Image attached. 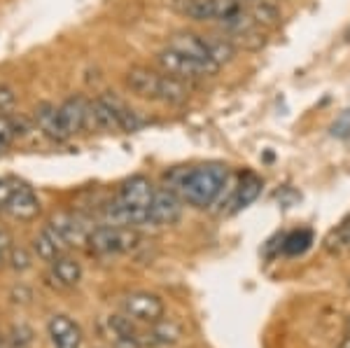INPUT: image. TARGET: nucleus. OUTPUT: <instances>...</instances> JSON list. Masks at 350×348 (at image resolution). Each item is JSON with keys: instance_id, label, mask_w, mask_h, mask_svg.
Masks as SVG:
<instances>
[{"instance_id": "obj_1", "label": "nucleus", "mask_w": 350, "mask_h": 348, "mask_svg": "<svg viewBox=\"0 0 350 348\" xmlns=\"http://www.w3.org/2000/svg\"><path fill=\"white\" fill-rule=\"evenodd\" d=\"M166 189H171L194 209H208L222 196L229 180V168L224 164H201L189 168H171L163 176Z\"/></svg>"}, {"instance_id": "obj_2", "label": "nucleus", "mask_w": 350, "mask_h": 348, "mask_svg": "<svg viewBox=\"0 0 350 348\" xmlns=\"http://www.w3.org/2000/svg\"><path fill=\"white\" fill-rule=\"evenodd\" d=\"M157 66L161 68V72L171 77H178L183 82H196V80H208V77H215L219 72V66L213 64V61H199L191 59V56H185L175 49L166 47L161 52H157Z\"/></svg>"}, {"instance_id": "obj_3", "label": "nucleus", "mask_w": 350, "mask_h": 348, "mask_svg": "<svg viewBox=\"0 0 350 348\" xmlns=\"http://www.w3.org/2000/svg\"><path fill=\"white\" fill-rule=\"evenodd\" d=\"M140 234L131 227H115V224H100L94 227L92 234L87 239V245L92 252L100 257H112V255H124L138 248Z\"/></svg>"}, {"instance_id": "obj_4", "label": "nucleus", "mask_w": 350, "mask_h": 348, "mask_svg": "<svg viewBox=\"0 0 350 348\" xmlns=\"http://www.w3.org/2000/svg\"><path fill=\"white\" fill-rule=\"evenodd\" d=\"M98 332L112 348H143L135 323L124 313H112V316L100 318Z\"/></svg>"}, {"instance_id": "obj_5", "label": "nucleus", "mask_w": 350, "mask_h": 348, "mask_svg": "<svg viewBox=\"0 0 350 348\" xmlns=\"http://www.w3.org/2000/svg\"><path fill=\"white\" fill-rule=\"evenodd\" d=\"M122 313L129 316L133 323H154L163 318V299L154 293H131L120 299Z\"/></svg>"}, {"instance_id": "obj_6", "label": "nucleus", "mask_w": 350, "mask_h": 348, "mask_svg": "<svg viewBox=\"0 0 350 348\" xmlns=\"http://www.w3.org/2000/svg\"><path fill=\"white\" fill-rule=\"evenodd\" d=\"M120 96L112 92H105L100 96L89 101V120L87 129H98V131L120 133V117H117V105H120Z\"/></svg>"}, {"instance_id": "obj_7", "label": "nucleus", "mask_w": 350, "mask_h": 348, "mask_svg": "<svg viewBox=\"0 0 350 348\" xmlns=\"http://www.w3.org/2000/svg\"><path fill=\"white\" fill-rule=\"evenodd\" d=\"M161 70H152L148 66H131L124 72V87L138 98L145 101H159L161 89Z\"/></svg>"}, {"instance_id": "obj_8", "label": "nucleus", "mask_w": 350, "mask_h": 348, "mask_svg": "<svg viewBox=\"0 0 350 348\" xmlns=\"http://www.w3.org/2000/svg\"><path fill=\"white\" fill-rule=\"evenodd\" d=\"M47 336L52 341V348H82L84 344L80 325L64 313H56L47 321Z\"/></svg>"}, {"instance_id": "obj_9", "label": "nucleus", "mask_w": 350, "mask_h": 348, "mask_svg": "<svg viewBox=\"0 0 350 348\" xmlns=\"http://www.w3.org/2000/svg\"><path fill=\"white\" fill-rule=\"evenodd\" d=\"M183 204L178 194L171 192V189H157L154 199L150 204V215L154 227H163V224H175L183 217Z\"/></svg>"}, {"instance_id": "obj_10", "label": "nucleus", "mask_w": 350, "mask_h": 348, "mask_svg": "<svg viewBox=\"0 0 350 348\" xmlns=\"http://www.w3.org/2000/svg\"><path fill=\"white\" fill-rule=\"evenodd\" d=\"M59 120L68 138L82 133L87 129V120H89V101L84 96H68L59 105Z\"/></svg>"}, {"instance_id": "obj_11", "label": "nucleus", "mask_w": 350, "mask_h": 348, "mask_svg": "<svg viewBox=\"0 0 350 348\" xmlns=\"http://www.w3.org/2000/svg\"><path fill=\"white\" fill-rule=\"evenodd\" d=\"M49 222L59 229V234L66 239L68 245L87 243L89 234H92V229H94L92 220L80 215V213H59V215H54Z\"/></svg>"}, {"instance_id": "obj_12", "label": "nucleus", "mask_w": 350, "mask_h": 348, "mask_svg": "<svg viewBox=\"0 0 350 348\" xmlns=\"http://www.w3.org/2000/svg\"><path fill=\"white\" fill-rule=\"evenodd\" d=\"M154 185L150 183V178L145 176H133L129 180L122 183L120 192L115 199L124 206H131V209H148L154 199Z\"/></svg>"}, {"instance_id": "obj_13", "label": "nucleus", "mask_w": 350, "mask_h": 348, "mask_svg": "<svg viewBox=\"0 0 350 348\" xmlns=\"http://www.w3.org/2000/svg\"><path fill=\"white\" fill-rule=\"evenodd\" d=\"M183 336V325L171 321V318H159V321L150 323V330L140 334V341H143V348H168L178 344Z\"/></svg>"}, {"instance_id": "obj_14", "label": "nucleus", "mask_w": 350, "mask_h": 348, "mask_svg": "<svg viewBox=\"0 0 350 348\" xmlns=\"http://www.w3.org/2000/svg\"><path fill=\"white\" fill-rule=\"evenodd\" d=\"M5 211H8L14 220L28 222V220H33V217H38V213H40V199H38V194L33 192L28 185H19L16 192L12 194V199L5 204Z\"/></svg>"}, {"instance_id": "obj_15", "label": "nucleus", "mask_w": 350, "mask_h": 348, "mask_svg": "<svg viewBox=\"0 0 350 348\" xmlns=\"http://www.w3.org/2000/svg\"><path fill=\"white\" fill-rule=\"evenodd\" d=\"M168 47L175 49V52L191 56V59L199 61H211V54H208V44H206V36H199V33H189V31H178L168 38Z\"/></svg>"}, {"instance_id": "obj_16", "label": "nucleus", "mask_w": 350, "mask_h": 348, "mask_svg": "<svg viewBox=\"0 0 350 348\" xmlns=\"http://www.w3.org/2000/svg\"><path fill=\"white\" fill-rule=\"evenodd\" d=\"M262 189H264L262 178L255 176V173H245V176L241 178L239 187L231 189V196H229L231 213H239L243 209H247L252 201H257V196L262 194Z\"/></svg>"}, {"instance_id": "obj_17", "label": "nucleus", "mask_w": 350, "mask_h": 348, "mask_svg": "<svg viewBox=\"0 0 350 348\" xmlns=\"http://www.w3.org/2000/svg\"><path fill=\"white\" fill-rule=\"evenodd\" d=\"M36 126L47 136L49 140H56V143H64L68 140L64 126H61L59 120V105L52 103H40L36 108Z\"/></svg>"}, {"instance_id": "obj_18", "label": "nucleus", "mask_w": 350, "mask_h": 348, "mask_svg": "<svg viewBox=\"0 0 350 348\" xmlns=\"http://www.w3.org/2000/svg\"><path fill=\"white\" fill-rule=\"evenodd\" d=\"M168 5L191 21H215V0H168Z\"/></svg>"}, {"instance_id": "obj_19", "label": "nucleus", "mask_w": 350, "mask_h": 348, "mask_svg": "<svg viewBox=\"0 0 350 348\" xmlns=\"http://www.w3.org/2000/svg\"><path fill=\"white\" fill-rule=\"evenodd\" d=\"M52 278L61 288H75L82 280V265L70 255H59L52 262Z\"/></svg>"}, {"instance_id": "obj_20", "label": "nucleus", "mask_w": 350, "mask_h": 348, "mask_svg": "<svg viewBox=\"0 0 350 348\" xmlns=\"http://www.w3.org/2000/svg\"><path fill=\"white\" fill-rule=\"evenodd\" d=\"M224 38H229L231 42L236 44V49H243V52H259V49H264L267 47V42H269V38H267V33L262 31L259 26H247V28H243V31L239 33H234V36H224Z\"/></svg>"}, {"instance_id": "obj_21", "label": "nucleus", "mask_w": 350, "mask_h": 348, "mask_svg": "<svg viewBox=\"0 0 350 348\" xmlns=\"http://www.w3.org/2000/svg\"><path fill=\"white\" fill-rule=\"evenodd\" d=\"M206 44H208L211 61H213V64H217L219 68L231 64V61H236V56H239L236 44L231 42L229 38H224V36H206Z\"/></svg>"}, {"instance_id": "obj_22", "label": "nucleus", "mask_w": 350, "mask_h": 348, "mask_svg": "<svg viewBox=\"0 0 350 348\" xmlns=\"http://www.w3.org/2000/svg\"><path fill=\"white\" fill-rule=\"evenodd\" d=\"M159 101L168 105H183L189 101V87L187 82L178 80V77H171L163 72L161 77V89H159Z\"/></svg>"}, {"instance_id": "obj_23", "label": "nucleus", "mask_w": 350, "mask_h": 348, "mask_svg": "<svg viewBox=\"0 0 350 348\" xmlns=\"http://www.w3.org/2000/svg\"><path fill=\"white\" fill-rule=\"evenodd\" d=\"M247 14H250L252 24L259 28H271L280 21V10L269 0H255L252 5H247Z\"/></svg>"}, {"instance_id": "obj_24", "label": "nucleus", "mask_w": 350, "mask_h": 348, "mask_svg": "<svg viewBox=\"0 0 350 348\" xmlns=\"http://www.w3.org/2000/svg\"><path fill=\"white\" fill-rule=\"evenodd\" d=\"M5 344H8V348H33L36 346V332H33L31 325L14 323L8 336H5Z\"/></svg>"}, {"instance_id": "obj_25", "label": "nucleus", "mask_w": 350, "mask_h": 348, "mask_svg": "<svg viewBox=\"0 0 350 348\" xmlns=\"http://www.w3.org/2000/svg\"><path fill=\"white\" fill-rule=\"evenodd\" d=\"M33 252L38 255V260L49 262V265H52V262H54L59 255H66V252L61 250L59 245H56L54 241L42 232V229L36 234V237H33Z\"/></svg>"}, {"instance_id": "obj_26", "label": "nucleus", "mask_w": 350, "mask_h": 348, "mask_svg": "<svg viewBox=\"0 0 350 348\" xmlns=\"http://www.w3.org/2000/svg\"><path fill=\"white\" fill-rule=\"evenodd\" d=\"M310 243H313L310 232H306V229H299V232H292L290 237H285L283 252H285V255H301V252L308 250Z\"/></svg>"}, {"instance_id": "obj_27", "label": "nucleus", "mask_w": 350, "mask_h": 348, "mask_svg": "<svg viewBox=\"0 0 350 348\" xmlns=\"http://www.w3.org/2000/svg\"><path fill=\"white\" fill-rule=\"evenodd\" d=\"M8 265H10V269H12V271H16V273L28 271V269L33 267V255H31V250L24 248V245H14V248L10 250Z\"/></svg>"}, {"instance_id": "obj_28", "label": "nucleus", "mask_w": 350, "mask_h": 348, "mask_svg": "<svg viewBox=\"0 0 350 348\" xmlns=\"http://www.w3.org/2000/svg\"><path fill=\"white\" fill-rule=\"evenodd\" d=\"M16 108V92L10 84H0V115H12Z\"/></svg>"}, {"instance_id": "obj_29", "label": "nucleus", "mask_w": 350, "mask_h": 348, "mask_svg": "<svg viewBox=\"0 0 350 348\" xmlns=\"http://www.w3.org/2000/svg\"><path fill=\"white\" fill-rule=\"evenodd\" d=\"M332 136L336 138H348L350 136V110H343L336 117V122L332 124Z\"/></svg>"}, {"instance_id": "obj_30", "label": "nucleus", "mask_w": 350, "mask_h": 348, "mask_svg": "<svg viewBox=\"0 0 350 348\" xmlns=\"http://www.w3.org/2000/svg\"><path fill=\"white\" fill-rule=\"evenodd\" d=\"M10 299H12V304H16V306H26V304H31L33 293H31V288H26L24 283H19L10 290Z\"/></svg>"}, {"instance_id": "obj_31", "label": "nucleus", "mask_w": 350, "mask_h": 348, "mask_svg": "<svg viewBox=\"0 0 350 348\" xmlns=\"http://www.w3.org/2000/svg\"><path fill=\"white\" fill-rule=\"evenodd\" d=\"M19 185L21 183L10 180V178H3V180H0V209H5V204L12 199V194L16 192V187H19Z\"/></svg>"}, {"instance_id": "obj_32", "label": "nucleus", "mask_w": 350, "mask_h": 348, "mask_svg": "<svg viewBox=\"0 0 350 348\" xmlns=\"http://www.w3.org/2000/svg\"><path fill=\"white\" fill-rule=\"evenodd\" d=\"M42 232H44V234H47V237H49V239H52V241H54V243H56V245H59V248H61V250H64V252H66L68 248H70V245H68V243H66V239H64V237H61V234H59V229H56V227H54V224H52V222H47V224H44V227H42Z\"/></svg>"}, {"instance_id": "obj_33", "label": "nucleus", "mask_w": 350, "mask_h": 348, "mask_svg": "<svg viewBox=\"0 0 350 348\" xmlns=\"http://www.w3.org/2000/svg\"><path fill=\"white\" fill-rule=\"evenodd\" d=\"M336 348H350V332H346V336H343V339L338 341Z\"/></svg>"}, {"instance_id": "obj_34", "label": "nucleus", "mask_w": 350, "mask_h": 348, "mask_svg": "<svg viewBox=\"0 0 350 348\" xmlns=\"http://www.w3.org/2000/svg\"><path fill=\"white\" fill-rule=\"evenodd\" d=\"M5 265H8V255H5V252L0 250V269H3Z\"/></svg>"}, {"instance_id": "obj_35", "label": "nucleus", "mask_w": 350, "mask_h": 348, "mask_svg": "<svg viewBox=\"0 0 350 348\" xmlns=\"http://www.w3.org/2000/svg\"><path fill=\"white\" fill-rule=\"evenodd\" d=\"M0 348H3V336H0Z\"/></svg>"}]
</instances>
